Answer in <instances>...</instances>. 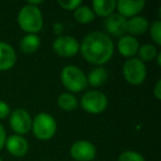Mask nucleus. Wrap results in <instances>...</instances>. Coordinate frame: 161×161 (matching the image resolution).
Masks as SVG:
<instances>
[{
  "label": "nucleus",
  "mask_w": 161,
  "mask_h": 161,
  "mask_svg": "<svg viewBox=\"0 0 161 161\" xmlns=\"http://www.w3.org/2000/svg\"><path fill=\"white\" fill-rule=\"evenodd\" d=\"M69 152L76 161H92L96 156V148L87 140H77L71 146Z\"/></svg>",
  "instance_id": "nucleus-9"
},
{
  "label": "nucleus",
  "mask_w": 161,
  "mask_h": 161,
  "mask_svg": "<svg viewBox=\"0 0 161 161\" xmlns=\"http://www.w3.org/2000/svg\"><path fill=\"white\" fill-rule=\"evenodd\" d=\"M17 55L14 49L7 42H0V71H7L14 65Z\"/></svg>",
  "instance_id": "nucleus-13"
},
{
  "label": "nucleus",
  "mask_w": 161,
  "mask_h": 161,
  "mask_svg": "<svg viewBox=\"0 0 161 161\" xmlns=\"http://www.w3.org/2000/svg\"><path fill=\"white\" fill-rule=\"evenodd\" d=\"M118 161H145V158L138 152L128 150V151H124L123 153H120Z\"/></svg>",
  "instance_id": "nucleus-23"
},
{
  "label": "nucleus",
  "mask_w": 161,
  "mask_h": 161,
  "mask_svg": "<svg viewBox=\"0 0 161 161\" xmlns=\"http://www.w3.org/2000/svg\"><path fill=\"white\" fill-rule=\"evenodd\" d=\"M123 74L125 80L131 85H140L143 83L147 75V69L143 62L139 58H131L123 65Z\"/></svg>",
  "instance_id": "nucleus-5"
},
{
  "label": "nucleus",
  "mask_w": 161,
  "mask_h": 161,
  "mask_svg": "<svg viewBox=\"0 0 161 161\" xmlns=\"http://www.w3.org/2000/svg\"><path fill=\"white\" fill-rule=\"evenodd\" d=\"M61 82L65 88L73 93H78L87 86L86 75L74 65H67L61 72Z\"/></svg>",
  "instance_id": "nucleus-3"
},
{
  "label": "nucleus",
  "mask_w": 161,
  "mask_h": 161,
  "mask_svg": "<svg viewBox=\"0 0 161 161\" xmlns=\"http://www.w3.org/2000/svg\"><path fill=\"white\" fill-rule=\"evenodd\" d=\"M53 50L58 55L63 58H71L80 51V43L76 39L69 36H61L53 42Z\"/></svg>",
  "instance_id": "nucleus-8"
},
{
  "label": "nucleus",
  "mask_w": 161,
  "mask_h": 161,
  "mask_svg": "<svg viewBox=\"0 0 161 161\" xmlns=\"http://www.w3.org/2000/svg\"><path fill=\"white\" fill-rule=\"evenodd\" d=\"M41 40L36 34H27L20 41V49L23 53L32 54L40 47Z\"/></svg>",
  "instance_id": "nucleus-17"
},
{
  "label": "nucleus",
  "mask_w": 161,
  "mask_h": 161,
  "mask_svg": "<svg viewBox=\"0 0 161 161\" xmlns=\"http://www.w3.org/2000/svg\"><path fill=\"white\" fill-rule=\"evenodd\" d=\"M58 3L65 10H75L82 5L80 0H58Z\"/></svg>",
  "instance_id": "nucleus-24"
},
{
  "label": "nucleus",
  "mask_w": 161,
  "mask_h": 161,
  "mask_svg": "<svg viewBox=\"0 0 161 161\" xmlns=\"http://www.w3.org/2000/svg\"><path fill=\"white\" fill-rule=\"evenodd\" d=\"M63 31H64V25H63V23L61 22H56L53 25V32L56 34V36H61L63 33Z\"/></svg>",
  "instance_id": "nucleus-26"
},
{
  "label": "nucleus",
  "mask_w": 161,
  "mask_h": 161,
  "mask_svg": "<svg viewBox=\"0 0 161 161\" xmlns=\"http://www.w3.org/2000/svg\"><path fill=\"white\" fill-rule=\"evenodd\" d=\"M33 135L40 140H49L56 132V121L47 113H40L32 120Z\"/></svg>",
  "instance_id": "nucleus-4"
},
{
  "label": "nucleus",
  "mask_w": 161,
  "mask_h": 161,
  "mask_svg": "<svg viewBox=\"0 0 161 161\" xmlns=\"http://www.w3.org/2000/svg\"><path fill=\"white\" fill-rule=\"evenodd\" d=\"M10 115V107L6 102L0 101V119H3Z\"/></svg>",
  "instance_id": "nucleus-25"
},
{
  "label": "nucleus",
  "mask_w": 161,
  "mask_h": 161,
  "mask_svg": "<svg viewBox=\"0 0 161 161\" xmlns=\"http://www.w3.org/2000/svg\"><path fill=\"white\" fill-rule=\"evenodd\" d=\"M118 51L125 58H131L135 54L138 52L139 43L135 36H123L118 41Z\"/></svg>",
  "instance_id": "nucleus-14"
},
{
  "label": "nucleus",
  "mask_w": 161,
  "mask_h": 161,
  "mask_svg": "<svg viewBox=\"0 0 161 161\" xmlns=\"http://www.w3.org/2000/svg\"><path fill=\"white\" fill-rule=\"evenodd\" d=\"M87 84H91L94 87H98L106 83L107 80V72L104 67H96L92 69L88 74L87 77Z\"/></svg>",
  "instance_id": "nucleus-18"
},
{
  "label": "nucleus",
  "mask_w": 161,
  "mask_h": 161,
  "mask_svg": "<svg viewBox=\"0 0 161 161\" xmlns=\"http://www.w3.org/2000/svg\"><path fill=\"white\" fill-rule=\"evenodd\" d=\"M0 161H3V160H1V159H0Z\"/></svg>",
  "instance_id": "nucleus-30"
},
{
  "label": "nucleus",
  "mask_w": 161,
  "mask_h": 161,
  "mask_svg": "<svg viewBox=\"0 0 161 161\" xmlns=\"http://www.w3.org/2000/svg\"><path fill=\"white\" fill-rule=\"evenodd\" d=\"M32 126V119L29 112L23 108H17L10 116V127L16 135H25Z\"/></svg>",
  "instance_id": "nucleus-7"
},
{
  "label": "nucleus",
  "mask_w": 161,
  "mask_h": 161,
  "mask_svg": "<svg viewBox=\"0 0 161 161\" xmlns=\"http://www.w3.org/2000/svg\"><path fill=\"white\" fill-rule=\"evenodd\" d=\"M149 28V22L145 17L136 16L127 20V28L126 32H129L132 36H140L145 33Z\"/></svg>",
  "instance_id": "nucleus-15"
},
{
  "label": "nucleus",
  "mask_w": 161,
  "mask_h": 161,
  "mask_svg": "<svg viewBox=\"0 0 161 161\" xmlns=\"http://www.w3.org/2000/svg\"><path fill=\"white\" fill-rule=\"evenodd\" d=\"M127 19L119 14H112L105 20V29L113 36L121 38L126 33Z\"/></svg>",
  "instance_id": "nucleus-10"
},
{
  "label": "nucleus",
  "mask_w": 161,
  "mask_h": 161,
  "mask_svg": "<svg viewBox=\"0 0 161 161\" xmlns=\"http://www.w3.org/2000/svg\"><path fill=\"white\" fill-rule=\"evenodd\" d=\"M74 18L80 23H90L92 21H94L95 14L90 7L80 5L74 11Z\"/></svg>",
  "instance_id": "nucleus-19"
},
{
  "label": "nucleus",
  "mask_w": 161,
  "mask_h": 161,
  "mask_svg": "<svg viewBox=\"0 0 161 161\" xmlns=\"http://www.w3.org/2000/svg\"><path fill=\"white\" fill-rule=\"evenodd\" d=\"M80 105L85 112L90 114H99L104 112L108 105L107 96L99 91H90L83 95L80 99Z\"/></svg>",
  "instance_id": "nucleus-6"
},
{
  "label": "nucleus",
  "mask_w": 161,
  "mask_h": 161,
  "mask_svg": "<svg viewBox=\"0 0 161 161\" xmlns=\"http://www.w3.org/2000/svg\"><path fill=\"white\" fill-rule=\"evenodd\" d=\"M80 50L87 62L103 65L112 58L114 53V43L108 34L101 31H94L83 39Z\"/></svg>",
  "instance_id": "nucleus-1"
},
{
  "label": "nucleus",
  "mask_w": 161,
  "mask_h": 161,
  "mask_svg": "<svg viewBox=\"0 0 161 161\" xmlns=\"http://www.w3.org/2000/svg\"><path fill=\"white\" fill-rule=\"evenodd\" d=\"M137 53H138L139 60L141 62H149V61L153 60L156 58L157 54H158V51H157L154 45L147 43V44H143L141 47H139Z\"/></svg>",
  "instance_id": "nucleus-21"
},
{
  "label": "nucleus",
  "mask_w": 161,
  "mask_h": 161,
  "mask_svg": "<svg viewBox=\"0 0 161 161\" xmlns=\"http://www.w3.org/2000/svg\"><path fill=\"white\" fill-rule=\"evenodd\" d=\"M58 104L61 109L66 110V112L74 110L78 105L76 97L73 94H69V93H63V94H61L58 98Z\"/></svg>",
  "instance_id": "nucleus-20"
},
{
  "label": "nucleus",
  "mask_w": 161,
  "mask_h": 161,
  "mask_svg": "<svg viewBox=\"0 0 161 161\" xmlns=\"http://www.w3.org/2000/svg\"><path fill=\"white\" fill-rule=\"evenodd\" d=\"M157 64H158V66H160L161 65V54L158 52V54H157Z\"/></svg>",
  "instance_id": "nucleus-29"
},
{
  "label": "nucleus",
  "mask_w": 161,
  "mask_h": 161,
  "mask_svg": "<svg viewBox=\"0 0 161 161\" xmlns=\"http://www.w3.org/2000/svg\"><path fill=\"white\" fill-rule=\"evenodd\" d=\"M146 3L143 0H119L116 3V7L118 9V14L123 16L124 18H132L136 17L141 10L143 9Z\"/></svg>",
  "instance_id": "nucleus-11"
},
{
  "label": "nucleus",
  "mask_w": 161,
  "mask_h": 161,
  "mask_svg": "<svg viewBox=\"0 0 161 161\" xmlns=\"http://www.w3.org/2000/svg\"><path fill=\"white\" fill-rule=\"evenodd\" d=\"M6 147L12 156L23 157L29 150V143L20 135H12L6 139Z\"/></svg>",
  "instance_id": "nucleus-12"
},
{
  "label": "nucleus",
  "mask_w": 161,
  "mask_h": 161,
  "mask_svg": "<svg viewBox=\"0 0 161 161\" xmlns=\"http://www.w3.org/2000/svg\"><path fill=\"white\" fill-rule=\"evenodd\" d=\"M18 23L28 34H36L43 25V18L40 9L31 5H25L18 14Z\"/></svg>",
  "instance_id": "nucleus-2"
},
{
  "label": "nucleus",
  "mask_w": 161,
  "mask_h": 161,
  "mask_svg": "<svg viewBox=\"0 0 161 161\" xmlns=\"http://www.w3.org/2000/svg\"><path fill=\"white\" fill-rule=\"evenodd\" d=\"M150 36L157 45H161V21L157 20L150 25Z\"/></svg>",
  "instance_id": "nucleus-22"
},
{
  "label": "nucleus",
  "mask_w": 161,
  "mask_h": 161,
  "mask_svg": "<svg viewBox=\"0 0 161 161\" xmlns=\"http://www.w3.org/2000/svg\"><path fill=\"white\" fill-rule=\"evenodd\" d=\"M5 143H6V131H5V128L0 125V150L3 149Z\"/></svg>",
  "instance_id": "nucleus-28"
},
{
  "label": "nucleus",
  "mask_w": 161,
  "mask_h": 161,
  "mask_svg": "<svg viewBox=\"0 0 161 161\" xmlns=\"http://www.w3.org/2000/svg\"><path fill=\"white\" fill-rule=\"evenodd\" d=\"M116 3L115 0H95L93 1V12L99 17L107 18L116 9Z\"/></svg>",
  "instance_id": "nucleus-16"
},
{
  "label": "nucleus",
  "mask_w": 161,
  "mask_h": 161,
  "mask_svg": "<svg viewBox=\"0 0 161 161\" xmlns=\"http://www.w3.org/2000/svg\"><path fill=\"white\" fill-rule=\"evenodd\" d=\"M153 94H154V96H156V98L158 99V101H160L161 99V80H158L156 83Z\"/></svg>",
  "instance_id": "nucleus-27"
}]
</instances>
